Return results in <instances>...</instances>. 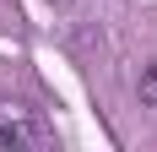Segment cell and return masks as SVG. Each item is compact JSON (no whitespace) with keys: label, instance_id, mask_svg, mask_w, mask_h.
Instances as JSON below:
<instances>
[{"label":"cell","instance_id":"6da1fadb","mask_svg":"<svg viewBox=\"0 0 157 152\" xmlns=\"http://www.w3.org/2000/svg\"><path fill=\"white\" fill-rule=\"evenodd\" d=\"M0 141L6 147H27V152H49L54 147V130L44 120H33L27 109H0Z\"/></svg>","mask_w":157,"mask_h":152},{"label":"cell","instance_id":"7a4b0ae2","mask_svg":"<svg viewBox=\"0 0 157 152\" xmlns=\"http://www.w3.org/2000/svg\"><path fill=\"white\" fill-rule=\"evenodd\" d=\"M136 92H141V103H146V109H157V60H152V65H141V82H136Z\"/></svg>","mask_w":157,"mask_h":152}]
</instances>
